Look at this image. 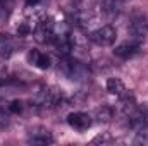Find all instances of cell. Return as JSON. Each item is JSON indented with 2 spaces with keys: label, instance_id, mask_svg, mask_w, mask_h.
Wrapping results in <instances>:
<instances>
[{
  "label": "cell",
  "instance_id": "obj_1",
  "mask_svg": "<svg viewBox=\"0 0 148 146\" xmlns=\"http://www.w3.org/2000/svg\"><path fill=\"white\" fill-rule=\"evenodd\" d=\"M59 72L64 77L73 79V81H84L90 76V71H88L86 64L73 59L71 55L59 59Z\"/></svg>",
  "mask_w": 148,
  "mask_h": 146
},
{
  "label": "cell",
  "instance_id": "obj_2",
  "mask_svg": "<svg viewBox=\"0 0 148 146\" xmlns=\"http://www.w3.org/2000/svg\"><path fill=\"white\" fill-rule=\"evenodd\" d=\"M129 40H134L141 43L148 35V17L141 10H134L129 16V26H127Z\"/></svg>",
  "mask_w": 148,
  "mask_h": 146
},
{
  "label": "cell",
  "instance_id": "obj_3",
  "mask_svg": "<svg viewBox=\"0 0 148 146\" xmlns=\"http://www.w3.org/2000/svg\"><path fill=\"white\" fill-rule=\"evenodd\" d=\"M64 100V93L59 88H41L35 95V105L36 107H45V108H53L59 107Z\"/></svg>",
  "mask_w": 148,
  "mask_h": 146
},
{
  "label": "cell",
  "instance_id": "obj_4",
  "mask_svg": "<svg viewBox=\"0 0 148 146\" xmlns=\"http://www.w3.org/2000/svg\"><path fill=\"white\" fill-rule=\"evenodd\" d=\"M88 38H90L95 45H98V46H112V45L115 43L117 31H115L114 26L105 24V26H100V28H97L95 31H91Z\"/></svg>",
  "mask_w": 148,
  "mask_h": 146
},
{
  "label": "cell",
  "instance_id": "obj_5",
  "mask_svg": "<svg viewBox=\"0 0 148 146\" xmlns=\"http://www.w3.org/2000/svg\"><path fill=\"white\" fill-rule=\"evenodd\" d=\"M33 36L38 43H52L53 41V21L40 19L35 31H33Z\"/></svg>",
  "mask_w": 148,
  "mask_h": 146
},
{
  "label": "cell",
  "instance_id": "obj_6",
  "mask_svg": "<svg viewBox=\"0 0 148 146\" xmlns=\"http://www.w3.org/2000/svg\"><path fill=\"white\" fill-rule=\"evenodd\" d=\"M28 143H31V145H52L53 143V136H52V132L47 127L36 126V127L29 129Z\"/></svg>",
  "mask_w": 148,
  "mask_h": 146
},
{
  "label": "cell",
  "instance_id": "obj_7",
  "mask_svg": "<svg viewBox=\"0 0 148 146\" xmlns=\"http://www.w3.org/2000/svg\"><path fill=\"white\" fill-rule=\"evenodd\" d=\"M67 124L76 131H86L91 127L93 120H91V115L86 112H73L67 115Z\"/></svg>",
  "mask_w": 148,
  "mask_h": 146
},
{
  "label": "cell",
  "instance_id": "obj_8",
  "mask_svg": "<svg viewBox=\"0 0 148 146\" xmlns=\"http://www.w3.org/2000/svg\"><path fill=\"white\" fill-rule=\"evenodd\" d=\"M140 45H141V43H138V41H134V40L124 41V43H121V45H117V46L114 48V55L119 57V59H122V60H127V59L134 57V55L140 52Z\"/></svg>",
  "mask_w": 148,
  "mask_h": 146
},
{
  "label": "cell",
  "instance_id": "obj_9",
  "mask_svg": "<svg viewBox=\"0 0 148 146\" xmlns=\"http://www.w3.org/2000/svg\"><path fill=\"white\" fill-rule=\"evenodd\" d=\"M17 50V38L9 33H0V57L9 59Z\"/></svg>",
  "mask_w": 148,
  "mask_h": 146
},
{
  "label": "cell",
  "instance_id": "obj_10",
  "mask_svg": "<svg viewBox=\"0 0 148 146\" xmlns=\"http://www.w3.org/2000/svg\"><path fill=\"white\" fill-rule=\"evenodd\" d=\"M73 19L77 28H88L95 23V14L91 9H76L73 14Z\"/></svg>",
  "mask_w": 148,
  "mask_h": 146
},
{
  "label": "cell",
  "instance_id": "obj_11",
  "mask_svg": "<svg viewBox=\"0 0 148 146\" xmlns=\"http://www.w3.org/2000/svg\"><path fill=\"white\" fill-rule=\"evenodd\" d=\"M28 60H29L35 67L41 69V71H47V69L50 67V57H48L47 53L38 52V50H31V52L28 53Z\"/></svg>",
  "mask_w": 148,
  "mask_h": 146
},
{
  "label": "cell",
  "instance_id": "obj_12",
  "mask_svg": "<svg viewBox=\"0 0 148 146\" xmlns=\"http://www.w3.org/2000/svg\"><path fill=\"white\" fill-rule=\"evenodd\" d=\"M91 119H95L98 124H107V122H110L114 119V108L109 107V105H102V107H98L95 110Z\"/></svg>",
  "mask_w": 148,
  "mask_h": 146
},
{
  "label": "cell",
  "instance_id": "obj_13",
  "mask_svg": "<svg viewBox=\"0 0 148 146\" xmlns=\"http://www.w3.org/2000/svg\"><path fill=\"white\" fill-rule=\"evenodd\" d=\"M107 91L110 93V95H114V96H122L126 91H127V88H126V84L119 79V77H110L109 81H107Z\"/></svg>",
  "mask_w": 148,
  "mask_h": 146
},
{
  "label": "cell",
  "instance_id": "obj_14",
  "mask_svg": "<svg viewBox=\"0 0 148 146\" xmlns=\"http://www.w3.org/2000/svg\"><path fill=\"white\" fill-rule=\"evenodd\" d=\"M9 112H10V113H19V112H23V102H19V100L10 102V103H9Z\"/></svg>",
  "mask_w": 148,
  "mask_h": 146
},
{
  "label": "cell",
  "instance_id": "obj_15",
  "mask_svg": "<svg viewBox=\"0 0 148 146\" xmlns=\"http://www.w3.org/2000/svg\"><path fill=\"white\" fill-rule=\"evenodd\" d=\"M38 2H40V0H26V3H28V5H36Z\"/></svg>",
  "mask_w": 148,
  "mask_h": 146
},
{
  "label": "cell",
  "instance_id": "obj_16",
  "mask_svg": "<svg viewBox=\"0 0 148 146\" xmlns=\"http://www.w3.org/2000/svg\"><path fill=\"white\" fill-rule=\"evenodd\" d=\"M147 108H148V107H147Z\"/></svg>",
  "mask_w": 148,
  "mask_h": 146
}]
</instances>
